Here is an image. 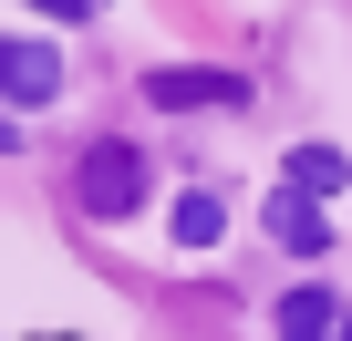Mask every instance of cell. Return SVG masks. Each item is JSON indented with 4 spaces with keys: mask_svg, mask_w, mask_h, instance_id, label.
I'll use <instances>...</instances> for the list:
<instances>
[{
    "mask_svg": "<svg viewBox=\"0 0 352 341\" xmlns=\"http://www.w3.org/2000/svg\"><path fill=\"white\" fill-rule=\"evenodd\" d=\"M83 207H94V217H135V207H145V155H135V145L104 134V145L83 155Z\"/></svg>",
    "mask_w": 352,
    "mask_h": 341,
    "instance_id": "6da1fadb",
    "label": "cell"
},
{
    "mask_svg": "<svg viewBox=\"0 0 352 341\" xmlns=\"http://www.w3.org/2000/svg\"><path fill=\"white\" fill-rule=\"evenodd\" d=\"M0 93H11L21 114H42V104L63 93V52H52V42H0Z\"/></svg>",
    "mask_w": 352,
    "mask_h": 341,
    "instance_id": "7a4b0ae2",
    "label": "cell"
},
{
    "mask_svg": "<svg viewBox=\"0 0 352 341\" xmlns=\"http://www.w3.org/2000/svg\"><path fill=\"white\" fill-rule=\"evenodd\" d=\"M145 104H155V114H197V104H239V73H197V62H166V73H145Z\"/></svg>",
    "mask_w": 352,
    "mask_h": 341,
    "instance_id": "3957f363",
    "label": "cell"
},
{
    "mask_svg": "<svg viewBox=\"0 0 352 341\" xmlns=\"http://www.w3.org/2000/svg\"><path fill=\"white\" fill-rule=\"evenodd\" d=\"M270 238H280L290 259H331V217H321V197L280 187V197H270Z\"/></svg>",
    "mask_w": 352,
    "mask_h": 341,
    "instance_id": "277c9868",
    "label": "cell"
},
{
    "mask_svg": "<svg viewBox=\"0 0 352 341\" xmlns=\"http://www.w3.org/2000/svg\"><path fill=\"white\" fill-rule=\"evenodd\" d=\"M166 228H176V248H218L228 238V197L218 187H187V197L166 207Z\"/></svg>",
    "mask_w": 352,
    "mask_h": 341,
    "instance_id": "5b68a950",
    "label": "cell"
},
{
    "mask_svg": "<svg viewBox=\"0 0 352 341\" xmlns=\"http://www.w3.org/2000/svg\"><path fill=\"white\" fill-rule=\"evenodd\" d=\"M352 320H342V300L331 290H290L280 300V341H342Z\"/></svg>",
    "mask_w": 352,
    "mask_h": 341,
    "instance_id": "8992f818",
    "label": "cell"
},
{
    "mask_svg": "<svg viewBox=\"0 0 352 341\" xmlns=\"http://www.w3.org/2000/svg\"><path fill=\"white\" fill-rule=\"evenodd\" d=\"M342 176H352V165H342L331 145H300V155H290V187H300V197H331Z\"/></svg>",
    "mask_w": 352,
    "mask_h": 341,
    "instance_id": "52a82bcc",
    "label": "cell"
},
{
    "mask_svg": "<svg viewBox=\"0 0 352 341\" xmlns=\"http://www.w3.org/2000/svg\"><path fill=\"white\" fill-rule=\"evenodd\" d=\"M11 145H21V124H11V114H0V155H11Z\"/></svg>",
    "mask_w": 352,
    "mask_h": 341,
    "instance_id": "ba28073f",
    "label": "cell"
},
{
    "mask_svg": "<svg viewBox=\"0 0 352 341\" xmlns=\"http://www.w3.org/2000/svg\"><path fill=\"white\" fill-rule=\"evenodd\" d=\"M342 341H352V331H342Z\"/></svg>",
    "mask_w": 352,
    "mask_h": 341,
    "instance_id": "9c48e42d",
    "label": "cell"
}]
</instances>
